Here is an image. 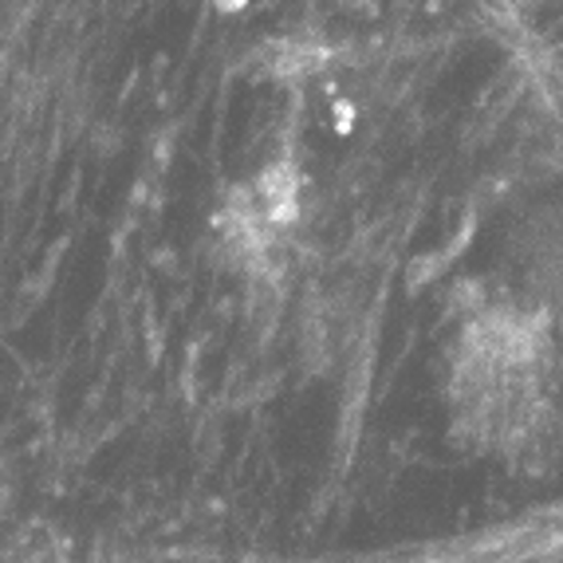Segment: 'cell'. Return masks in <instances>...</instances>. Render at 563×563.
<instances>
[]
</instances>
